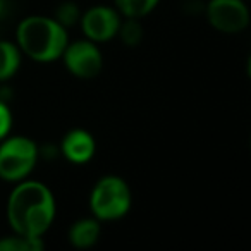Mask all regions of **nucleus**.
Segmentation results:
<instances>
[{
  "label": "nucleus",
  "instance_id": "obj_16",
  "mask_svg": "<svg viewBox=\"0 0 251 251\" xmlns=\"http://www.w3.org/2000/svg\"><path fill=\"white\" fill-rule=\"evenodd\" d=\"M7 11H9V2L7 0H0V19L7 16Z\"/></svg>",
  "mask_w": 251,
  "mask_h": 251
},
{
  "label": "nucleus",
  "instance_id": "obj_3",
  "mask_svg": "<svg viewBox=\"0 0 251 251\" xmlns=\"http://www.w3.org/2000/svg\"><path fill=\"white\" fill-rule=\"evenodd\" d=\"M133 205L129 184L119 176H103L90 193V210L100 222L119 220L129 213Z\"/></svg>",
  "mask_w": 251,
  "mask_h": 251
},
{
  "label": "nucleus",
  "instance_id": "obj_13",
  "mask_svg": "<svg viewBox=\"0 0 251 251\" xmlns=\"http://www.w3.org/2000/svg\"><path fill=\"white\" fill-rule=\"evenodd\" d=\"M117 36L126 47H136L143 40V26L140 19L136 18H126V21H121Z\"/></svg>",
  "mask_w": 251,
  "mask_h": 251
},
{
  "label": "nucleus",
  "instance_id": "obj_15",
  "mask_svg": "<svg viewBox=\"0 0 251 251\" xmlns=\"http://www.w3.org/2000/svg\"><path fill=\"white\" fill-rule=\"evenodd\" d=\"M12 127V112L9 105L4 101V98H0V141L9 136Z\"/></svg>",
  "mask_w": 251,
  "mask_h": 251
},
{
  "label": "nucleus",
  "instance_id": "obj_8",
  "mask_svg": "<svg viewBox=\"0 0 251 251\" xmlns=\"http://www.w3.org/2000/svg\"><path fill=\"white\" fill-rule=\"evenodd\" d=\"M97 141L86 129H71L60 141V153L74 165L88 164L95 157Z\"/></svg>",
  "mask_w": 251,
  "mask_h": 251
},
{
  "label": "nucleus",
  "instance_id": "obj_12",
  "mask_svg": "<svg viewBox=\"0 0 251 251\" xmlns=\"http://www.w3.org/2000/svg\"><path fill=\"white\" fill-rule=\"evenodd\" d=\"M45 248L43 237H25L14 234L12 236L0 237V251H42Z\"/></svg>",
  "mask_w": 251,
  "mask_h": 251
},
{
  "label": "nucleus",
  "instance_id": "obj_4",
  "mask_svg": "<svg viewBox=\"0 0 251 251\" xmlns=\"http://www.w3.org/2000/svg\"><path fill=\"white\" fill-rule=\"evenodd\" d=\"M40 151L28 136H7L0 141V179L19 182L29 177L36 167Z\"/></svg>",
  "mask_w": 251,
  "mask_h": 251
},
{
  "label": "nucleus",
  "instance_id": "obj_2",
  "mask_svg": "<svg viewBox=\"0 0 251 251\" xmlns=\"http://www.w3.org/2000/svg\"><path fill=\"white\" fill-rule=\"evenodd\" d=\"M16 43L23 55L38 64H50L62 57L69 43V35L53 18L28 16L18 25Z\"/></svg>",
  "mask_w": 251,
  "mask_h": 251
},
{
  "label": "nucleus",
  "instance_id": "obj_5",
  "mask_svg": "<svg viewBox=\"0 0 251 251\" xmlns=\"http://www.w3.org/2000/svg\"><path fill=\"white\" fill-rule=\"evenodd\" d=\"M60 59L64 60V66L69 74L79 79H93L101 73L103 67V55L98 49V43L86 38L67 43Z\"/></svg>",
  "mask_w": 251,
  "mask_h": 251
},
{
  "label": "nucleus",
  "instance_id": "obj_6",
  "mask_svg": "<svg viewBox=\"0 0 251 251\" xmlns=\"http://www.w3.org/2000/svg\"><path fill=\"white\" fill-rule=\"evenodd\" d=\"M210 26L224 35H237L250 26L246 0H210L206 4Z\"/></svg>",
  "mask_w": 251,
  "mask_h": 251
},
{
  "label": "nucleus",
  "instance_id": "obj_14",
  "mask_svg": "<svg viewBox=\"0 0 251 251\" xmlns=\"http://www.w3.org/2000/svg\"><path fill=\"white\" fill-rule=\"evenodd\" d=\"M57 23L60 26H64L66 29H69L71 26L79 25L81 19V9L77 7L74 2H64L55 9V16H53Z\"/></svg>",
  "mask_w": 251,
  "mask_h": 251
},
{
  "label": "nucleus",
  "instance_id": "obj_10",
  "mask_svg": "<svg viewBox=\"0 0 251 251\" xmlns=\"http://www.w3.org/2000/svg\"><path fill=\"white\" fill-rule=\"evenodd\" d=\"M23 53L18 43L9 40H0V83L16 76L21 67Z\"/></svg>",
  "mask_w": 251,
  "mask_h": 251
},
{
  "label": "nucleus",
  "instance_id": "obj_7",
  "mask_svg": "<svg viewBox=\"0 0 251 251\" xmlns=\"http://www.w3.org/2000/svg\"><path fill=\"white\" fill-rule=\"evenodd\" d=\"M121 21L122 16L115 11V7L95 5L86 12H81L79 26L86 40L93 43H105L117 36Z\"/></svg>",
  "mask_w": 251,
  "mask_h": 251
},
{
  "label": "nucleus",
  "instance_id": "obj_9",
  "mask_svg": "<svg viewBox=\"0 0 251 251\" xmlns=\"http://www.w3.org/2000/svg\"><path fill=\"white\" fill-rule=\"evenodd\" d=\"M101 227L100 220H97L95 217H84L79 219L69 227V243L77 250H88V248L95 246L100 239Z\"/></svg>",
  "mask_w": 251,
  "mask_h": 251
},
{
  "label": "nucleus",
  "instance_id": "obj_11",
  "mask_svg": "<svg viewBox=\"0 0 251 251\" xmlns=\"http://www.w3.org/2000/svg\"><path fill=\"white\" fill-rule=\"evenodd\" d=\"M158 4H160V0H114L115 11L122 18H136V19L148 16Z\"/></svg>",
  "mask_w": 251,
  "mask_h": 251
},
{
  "label": "nucleus",
  "instance_id": "obj_1",
  "mask_svg": "<svg viewBox=\"0 0 251 251\" xmlns=\"http://www.w3.org/2000/svg\"><path fill=\"white\" fill-rule=\"evenodd\" d=\"M55 196L40 181L16 182L7 200V222L12 232L25 237H43L55 220Z\"/></svg>",
  "mask_w": 251,
  "mask_h": 251
}]
</instances>
